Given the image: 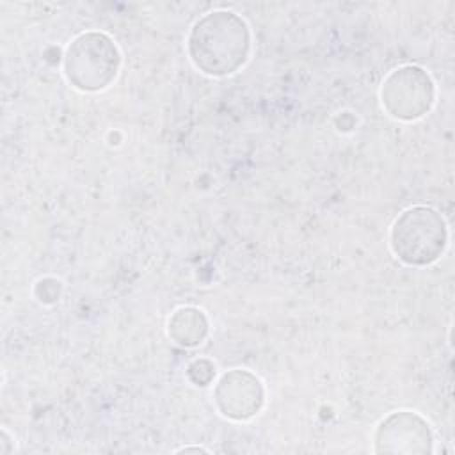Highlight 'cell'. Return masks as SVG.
<instances>
[{
    "instance_id": "6da1fadb",
    "label": "cell",
    "mask_w": 455,
    "mask_h": 455,
    "mask_svg": "<svg viewBox=\"0 0 455 455\" xmlns=\"http://www.w3.org/2000/svg\"><path fill=\"white\" fill-rule=\"evenodd\" d=\"M187 52L194 66L204 75H233L251 53L249 25L233 11H212L192 25Z\"/></svg>"
},
{
    "instance_id": "7a4b0ae2",
    "label": "cell",
    "mask_w": 455,
    "mask_h": 455,
    "mask_svg": "<svg viewBox=\"0 0 455 455\" xmlns=\"http://www.w3.org/2000/svg\"><path fill=\"white\" fill-rule=\"evenodd\" d=\"M391 249L400 261L425 267L439 259L448 243V228L443 215L430 206L403 210L391 226Z\"/></svg>"
},
{
    "instance_id": "3957f363",
    "label": "cell",
    "mask_w": 455,
    "mask_h": 455,
    "mask_svg": "<svg viewBox=\"0 0 455 455\" xmlns=\"http://www.w3.org/2000/svg\"><path fill=\"white\" fill-rule=\"evenodd\" d=\"M121 55L114 39L103 32L78 34L64 53V75L80 91L96 92L112 84Z\"/></svg>"
},
{
    "instance_id": "277c9868",
    "label": "cell",
    "mask_w": 455,
    "mask_h": 455,
    "mask_svg": "<svg viewBox=\"0 0 455 455\" xmlns=\"http://www.w3.org/2000/svg\"><path fill=\"white\" fill-rule=\"evenodd\" d=\"M435 87L430 75L418 66H402L391 71L380 87L382 107L400 121L423 117L434 105Z\"/></svg>"
},
{
    "instance_id": "5b68a950",
    "label": "cell",
    "mask_w": 455,
    "mask_h": 455,
    "mask_svg": "<svg viewBox=\"0 0 455 455\" xmlns=\"http://www.w3.org/2000/svg\"><path fill=\"white\" fill-rule=\"evenodd\" d=\"M375 453H432L434 435L418 412L396 411L386 416L373 435Z\"/></svg>"
},
{
    "instance_id": "8992f818",
    "label": "cell",
    "mask_w": 455,
    "mask_h": 455,
    "mask_svg": "<svg viewBox=\"0 0 455 455\" xmlns=\"http://www.w3.org/2000/svg\"><path fill=\"white\" fill-rule=\"evenodd\" d=\"M213 400L222 416L243 421L259 412L265 402V389L252 371L235 368L217 380Z\"/></svg>"
},
{
    "instance_id": "52a82bcc",
    "label": "cell",
    "mask_w": 455,
    "mask_h": 455,
    "mask_svg": "<svg viewBox=\"0 0 455 455\" xmlns=\"http://www.w3.org/2000/svg\"><path fill=\"white\" fill-rule=\"evenodd\" d=\"M167 334L180 347H197L208 336V318L201 309L194 306L180 307L169 318Z\"/></svg>"
},
{
    "instance_id": "ba28073f",
    "label": "cell",
    "mask_w": 455,
    "mask_h": 455,
    "mask_svg": "<svg viewBox=\"0 0 455 455\" xmlns=\"http://www.w3.org/2000/svg\"><path fill=\"white\" fill-rule=\"evenodd\" d=\"M187 375L196 386H206L215 375V366L208 359H196L194 363H190Z\"/></svg>"
},
{
    "instance_id": "9c48e42d",
    "label": "cell",
    "mask_w": 455,
    "mask_h": 455,
    "mask_svg": "<svg viewBox=\"0 0 455 455\" xmlns=\"http://www.w3.org/2000/svg\"><path fill=\"white\" fill-rule=\"evenodd\" d=\"M180 453H188V451H206L204 448H199V446H187V448H181L178 450Z\"/></svg>"
}]
</instances>
